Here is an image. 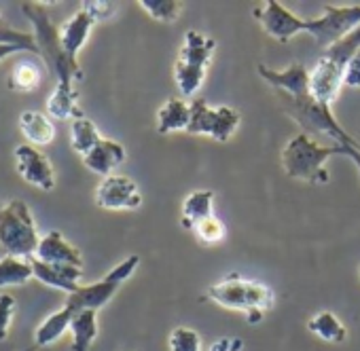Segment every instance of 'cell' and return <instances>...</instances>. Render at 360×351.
Wrapping results in <instances>:
<instances>
[{
    "label": "cell",
    "mask_w": 360,
    "mask_h": 351,
    "mask_svg": "<svg viewBox=\"0 0 360 351\" xmlns=\"http://www.w3.org/2000/svg\"><path fill=\"white\" fill-rule=\"evenodd\" d=\"M20 9L32 24V30H34L32 34L39 45V55L45 60L49 70L58 77V81H64V83L81 81L83 70L77 60L66 55L62 47V39H60V28L51 22L45 7L41 3H22Z\"/></svg>",
    "instance_id": "1"
},
{
    "label": "cell",
    "mask_w": 360,
    "mask_h": 351,
    "mask_svg": "<svg viewBox=\"0 0 360 351\" xmlns=\"http://www.w3.org/2000/svg\"><path fill=\"white\" fill-rule=\"evenodd\" d=\"M206 298L223 309L242 311L250 324H257L263 317V311H267L276 300L269 286L255 279H244L238 273L212 284L206 290Z\"/></svg>",
    "instance_id": "2"
},
{
    "label": "cell",
    "mask_w": 360,
    "mask_h": 351,
    "mask_svg": "<svg viewBox=\"0 0 360 351\" xmlns=\"http://www.w3.org/2000/svg\"><path fill=\"white\" fill-rule=\"evenodd\" d=\"M339 154V146H322L307 133L290 138L282 148V169L288 178L307 185H326L330 173L326 169V159Z\"/></svg>",
    "instance_id": "3"
},
{
    "label": "cell",
    "mask_w": 360,
    "mask_h": 351,
    "mask_svg": "<svg viewBox=\"0 0 360 351\" xmlns=\"http://www.w3.org/2000/svg\"><path fill=\"white\" fill-rule=\"evenodd\" d=\"M41 235L26 201H0V260L7 256L30 258L39 248Z\"/></svg>",
    "instance_id": "4"
},
{
    "label": "cell",
    "mask_w": 360,
    "mask_h": 351,
    "mask_svg": "<svg viewBox=\"0 0 360 351\" xmlns=\"http://www.w3.org/2000/svg\"><path fill=\"white\" fill-rule=\"evenodd\" d=\"M217 51V41L198 30H187L183 47L174 62V81L183 98H193L202 89Z\"/></svg>",
    "instance_id": "5"
},
{
    "label": "cell",
    "mask_w": 360,
    "mask_h": 351,
    "mask_svg": "<svg viewBox=\"0 0 360 351\" xmlns=\"http://www.w3.org/2000/svg\"><path fill=\"white\" fill-rule=\"evenodd\" d=\"M280 106L284 108V112L297 121V125L303 129V133H307L309 138L318 140L320 135L333 138L335 144H354L356 138H352L341 123L335 119L333 108L318 104L311 93L303 95V98H282L276 95Z\"/></svg>",
    "instance_id": "6"
},
{
    "label": "cell",
    "mask_w": 360,
    "mask_h": 351,
    "mask_svg": "<svg viewBox=\"0 0 360 351\" xmlns=\"http://www.w3.org/2000/svg\"><path fill=\"white\" fill-rule=\"evenodd\" d=\"M138 267H140V258L138 256H127L117 267H112L100 282L81 286L75 294H68L64 307H68L72 313L83 311V309L100 311L102 307H106L115 298L119 288L136 273Z\"/></svg>",
    "instance_id": "7"
},
{
    "label": "cell",
    "mask_w": 360,
    "mask_h": 351,
    "mask_svg": "<svg viewBox=\"0 0 360 351\" xmlns=\"http://www.w3.org/2000/svg\"><path fill=\"white\" fill-rule=\"evenodd\" d=\"M240 112L231 106H208L204 100L191 102V121L187 133L208 135L217 142H227L240 127Z\"/></svg>",
    "instance_id": "8"
},
{
    "label": "cell",
    "mask_w": 360,
    "mask_h": 351,
    "mask_svg": "<svg viewBox=\"0 0 360 351\" xmlns=\"http://www.w3.org/2000/svg\"><path fill=\"white\" fill-rule=\"evenodd\" d=\"M358 26H360V5H349V7L324 5L320 18L307 20V32L324 49L347 37Z\"/></svg>",
    "instance_id": "9"
},
{
    "label": "cell",
    "mask_w": 360,
    "mask_h": 351,
    "mask_svg": "<svg viewBox=\"0 0 360 351\" xmlns=\"http://www.w3.org/2000/svg\"><path fill=\"white\" fill-rule=\"evenodd\" d=\"M252 18L263 28V32L278 43H288L297 34L307 32V20H301L278 0H267L263 7L252 9Z\"/></svg>",
    "instance_id": "10"
},
{
    "label": "cell",
    "mask_w": 360,
    "mask_h": 351,
    "mask_svg": "<svg viewBox=\"0 0 360 351\" xmlns=\"http://www.w3.org/2000/svg\"><path fill=\"white\" fill-rule=\"evenodd\" d=\"M96 204L110 212L138 210L142 206V193L129 176L112 173L102 178V183L96 187Z\"/></svg>",
    "instance_id": "11"
},
{
    "label": "cell",
    "mask_w": 360,
    "mask_h": 351,
    "mask_svg": "<svg viewBox=\"0 0 360 351\" xmlns=\"http://www.w3.org/2000/svg\"><path fill=\"white\" fill-rule=\"evenodd\" d=\"M15 169L22 176V180L41 189V191H53L56 189V171L49 161L37 146L32 144H20L15 146Z\"/></svg>",
    "instance_id": "12"
},
{
    "label": "cell",
    "mask_w": 360,
    "mask_h": 351,
    "mask_svg": "<svg viewBox=\"0 0 360 351\" xmlns=\"http://www.w3.org/2000/svg\"><path fill=\"white\" fill-rule=\"evenodd\" d=\"M257 72L269 87H274L276 95L282 98L309 95V70L301 62H295L284 70H271L265 64H257Z\"/></svg>",
    "instance_id": "13"
},
{
    "label": "cell",
    "mask_w": 360,
    "mask_h": 351,
    "mask_svg": "<svg viewBox=\"0 0 360 351\" xmlns=\"http://www.w3.org/2000/svg\"><path fill=\"white\" fill-rule=\"evenodd\" d=\"M343 87V72L330 66L326 60L318 58L314 68L309 70V93L322 106H333L339 91Z\"/></svg>",
    "instance_id": "14"
},
{
    "label": "cell",
    "mask_w": 360,
    "mask_h": 351,
    "mask_svg": "<svg viewBox=\"0 0 360 351\" xmlns=\"http://www.w3.org/2000/svg\"><path fill=\"white\" fill-rule=\"evenodd\" d=\"M28 260L32 265L34 279H39L41 284L56 288V290H64L66 294H75L81 288L83 269L68 267V265H49V263H43L34 256H30Z\"/></svg>",
    "instance_id": "15"
},
{
    "label": "cell",
    "mask_w": 360,
    "mask_h": 351,
    "mask_svg": "<svg viewBox=\"0 0 360 351\" xmlns=\"http://www.w3.org/2000/svg\"><path fill=\"white\" fill-rule=\"evenodd\" d=\"M34 258L49 265H68V267L83 269V256L79 248H75L60 231H49L47 235L41 237Z\"/></svg>",
    "instance_id": "16"
},
{
    "label": "cell",
    "mask_w": 360,
    "mask_h": 351,
    "mask_svg": "<svg viewBox=\"0 0 360 351\" xmlns=\"http://www.w3.org/2000/svg\"><path fill=\"white\" fill-rule=\"evenodd\" d=\"M96 18L85 9L81 7L79 11H75L60 28V39H62V47L66 51L68 58L77 60V53L87 45V39L96 26Z\"/></svg>",
    "instance_id": "17"
},
{
    "label": "cell",
    "mask_w": 360,
    "mask_h": 351,
    "mask_svg": "<svg viewBox=\"0 0 360 351\" xmlns=\"http://www.w3.org/2000/svg\"><path fill=\"white\" fill-rule=\"evenodd\" d=\"M125 146L115 142V140H108V138H102L85 157H83V165L106 178V176H112V171L125 161Z\"/></svg>",
    "instance_id": "18"
},
{
    "label": "cell",
    "mask_w": 360,
    "mask_h": 351,
    "mask_svg": "<svg viewBox=\"0 0 360 351\" xmlns=\"http://www.w3.org/2000/svg\"><path fill=\"white\" fill-rule=\"evenodd\" d=\"M47 117L51 121H75L83 117L79 108V91L75 83L58 81L56 89L47 98Z\"/></svg>",
    "instance_id": "19"
},
{
    "label": "cell",
    "mask_w": 360,
    "mask_h": 351,
    "mask_svg": "<svg viewBox=\"0 0 360 351\" xmlns=\"http://www.w3.org/2000/svg\"><path fill=\"white\" fill-rule=\"evenodd\" d=\"M189 121H191V104H187L183 98H169L157 110L155 127L159 135H167L176 131H187Z\"/></svg>",
    "instance_id": "20"
},
{
    "label": "cell",
    "mask_w": 360,
    "mask_h": 351,
    "mask_svg": "<svg viewBox=\"0 0 360 351\" xmlns=\"http://www.w3.org/2000/svg\"><path fill=\"white\" fill-rule=\"evenodd\" d=\"M75 313L68 307H60L58 311L49 313L34 330V343L28 351L34 349H43V347H51L60 336H64V332L70 330V322H72Z\"/></svg>",
    "instance_id": "21"
},
{
    "label": "cell",
    "mask_w": 360,
    "mask_h": 351,
    "mask_svg": "<svg viewBox=\"0 0 360 351\" xmlns=\"http://www.w3.org/2000/svg\"><path fill=\"white\" fill-rule=\"evenodd\" d=\"M20 131L32 146H47L56 140V123L39 110H24L20 114Z\"/></svg>",
    "instance_id": "22"
},
{
    "label": "cell",
    "mask_w": 360,
    "mask_h": 351,
    "mask_svg": "<svg viewBox=\"0 0 360 351\" xmlns=\"http://www.w3.org/2000/svg\"><path fill=\"white\" fill-rule=\"evenodd\" d=\"M214 216V191L212 189H200L193 191L185 201L183 210H180V225L183 229L193 231V227L206 218Z\"/></svg>",
    "instance_id": "23"
},
{
    "label": "cell",
    "mask_w": 360,
    "mask_h": 351,
    "mask_svg": "<svg viewBox=\"0 0 360 351\" xmlns=\"http://www.w3.org/2000/svg\"><path fill=\"white\" fill-rule=\"evenodd\" d=\"M98 311L83 309L77 311L70 322V351H89L94 340L98 338Z\"/></svg>",
    "instance_id": "24"
},
{
    "label": "cell",
    "mask_w": 360,
    "mask_h": 351,
    "mask_svg": "<svg viewBox=\"0 0 360 351\" xmlns=\"http://www.w3.org/2000/svg\"><path fill=\"white\" fill-rule=\"evenodd\" d=\"M43 79H45V74H43L41 66L32 58H22L13 64L7 83H9L11 91L30 93V91H37L41 87Z\"/></svg>",
    "instance_id": "25"
},
{
    "label": "cell",
    "mask_w": 360,
    "mask_h": 351,
    "mask_svg": "<svg viewBox=\"0 0 360 351\" xmlns=\"http://www.w3.org/2000/svg\"><path fill=\"white\" fill-rule=\"evenodd\" d=\"M307 330L316 338L324 343H333V345H339L347 338L345 324L333 311H318L311 319H307Z\"/></svg>",
    "instance_id": "26"
},
{
    "label": "cell",
    "mask_w": 360,
    "mask_h": 351,
    "mask_svg": "<svg viewBox=\"0 0 360 351\" xmlns=\"http://www.w3.org/2000/svg\"><path fill=\"white\" fill-rule=\"evenodd\" d=\"M360 51V26L354 28L347 37H343L341 41H337L335 45H330L328 49H324V53L320 55L322 60H326L330 66H335L337 70H341L345 74V66L347 62Z\"/></svg>",
    "instance_id": "27"
},
{
    "label": "cell",
    "mask_w": 360,
    "mask_h": 351,
    "mask_svg": "<svg viewBox=\"0 0 360 351\" xmlns=\"http://www.w3.org/2000/svg\"><path fill=\"white\" fill-rule=\"evenodd\" d=\"M30 279H34V271L28 258L7 256L0 260V288L24 286Z\"/></svg>",
    "instance_id": "28"
},
{
    "label": "cell",
    "mask_w": 360,
    "mask_h": 351,
    "mask_svg": "<svg viewBox=\"0 0 360 351\" xmlns=\"http://www.w3.org/2000/svg\"><path fill=\"white\" fill-rule=\"evenodd\" d=\"M100 140H102V135H100L96 123L89 121L87 117L75 119L70 123V146L77 154L85 157Z\"/></svg>",
    "instance_id": "29"
},
{
    "label": "cell",
    "mask_w": 360,
    "mask_h": 351,
    "mask_svg": "<svg viewBox=\"0 0 360 351\" xmlns=\"http://www.w3.org/2000/svg\"><path fill=\"white\" fill-rule=\"evenodd\" d=\"M138 5L150 20L161 24H174L183 13V3L178 0H140Z\"/></svg>",
    "instance_id": "30"
},
{
    "label": "cell",
    "mask_w": 360,
    "mask_h": 351,
    "mask_svg": "<svg viewBox=\"0 0 360 351\" xmlns=\"http://www.w3.org/2000/svg\"><path fill=\"white\" fill-rule=\"evenodd\" d=\"M169 351H204V343L198 330L189 326H178L167 336Z\"/></svg>",
    "instance_id": "31"
},
{
    "label": "cell",
    "mask_w": 360,
    "mask_h": 351,
    "mask_svg": "<svg viewBox=\"0 0 360 351\" xmlns=\"http://www.w3.org/2000/svg\"><path fill=\"white\" fill-rule=\"evenodd\" d=\"M193 235L198 237V241L202 246H217V244H223L225 237H227V227L221 218L217 216H210L202 223H198L193 227Z\"/></svg>",
    "instance_id": "32"
},
{
    "label": "cell",
    "mask_w": 360,
    "mask_h": 351,
    "mask_svg": "<svg viewBox=\"0 0 360 351\" xmlns=\"http://www.w3.org/2000/svg\"><path fill=\"white\" fill-rule=\"evenodd\" d=\"M0 43H7V45H22L26 47L30 53L39 55V45L34 34L18 30V28H7V26H0Z\"/></svg>",
    "instance_id": "33"
},
{
    "label": "cell",
    "mask_w": 360,
    "mask_h": 351,
    "mask_svg": "<svg viewBox=\"0 0 360 351\" xmlns=\"http://www.w3.org/2000/svg\"><path fill=\"white\" fill-rule=\"evenodd\" d=\"M18 311V300L13 294L0 292V340H5L9 336V328L13 324Z\"/></svg>",
    "instance_id": "34"
},
{
    "label": "cell",
    "mask_w": 360,
    "mask_h": 351,
    "mask_svg": "<svg viewBox=\"0 0 360 351\" xmlns=\"http://www.w3.org/2000/svg\"><path fill=\"white\" fill-rule=\"evenodd\" d=\"M343 87L349 89H360V51L347 62L345 74H343Z\"/></svg>",
    "instance_id": "35"
},
{
    "label": "cell",
    "mask_w": 360,
    "mask_h": 351,
    "mask_svg": "<svg viewBox=\"0 0 360 351\" xmlns=\"http://www.w3.org/2000/svg\"><path fill=\"white\" fill-rule=\"evenodd\" d=\"M81 7H85L94 18L96 22H102V20H108L112 13H115V5L112 3H102V0H87V3H83Z\"/></svg>",
    "instance_id": "36"
},
{
    "label": "cell",
    "mask_w": 360,
    "mask_h": 351,
    "mask_svg": "<svg viewBox=\"0 0 360 351\" xmlns=\"http://www.w3.org/2000/svg\"><path fill=\"white\" fill-rule=\"evenodd\" d=\"M337 146H339V154L347 157L360 171V142L356 140L354 144H337Z\"/></svg>",
    "instance_id": "37"
},
{
    "label": "cell",
    "mask_w": 360,
    "mask_h": 351,
    "mask_svg": "<svg viewBox=\"0 0 360 351\" xmlns=\"http://www.w3.org/2000/svg\"><path fill=\"white\" fill-rule=\"evenodd\" d=\"M13 53H30L26 47H22V45H7V43H0V62H5L9 55H13Z\"/></svg>",
    "instance_id": "38"
},
{
    "label": "cell",
    "mask_w": 360,
    "mask_h": 351,
    "mask_svg": "<svg viewBox=\"0 0 360 351\" xmlns=\"http://www.w3.org/2000/svg\"><path fill=\"white\" fill-rule=\"evenodd\" d=\"M0 18H3V11H0Z\"/></svg>",
    "instance_id": "39"
},
{
    "label": "cell",
    "mask_w": 360,
    "mask_h": 351,
    "mask_svg": "<svg viewBox=\"0 0 360 351\" xmlns=\"http://www.w3.org/2000/svg\"><path fill=\"white\" fill-rule=\"evenodd\" d=\"M358 275H360V269H358Z\"/></svg>",
    "instance_id": "40"
}]
</instances>
